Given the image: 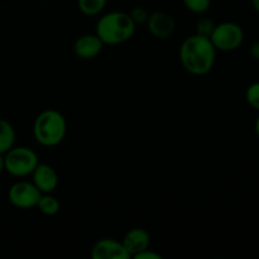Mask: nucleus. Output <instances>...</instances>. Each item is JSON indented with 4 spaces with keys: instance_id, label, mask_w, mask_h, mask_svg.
<instances>
[{
    "instance_id": "obj_1",
    "label": "nucleus",
    "mask_w": 259,
    "mask_h": 259,
    "mask_svg": "<svg viewBox=\"0 0 259 259\" xmlns=\"http://www.w3.org/2000/svg\"><path fill=\"white\" fill-rule=\"evenodd\" d=\"M217 50L210 38L192 34L182 42L180 47V61L187 72L195 76L206 75L212 70Z\"/></svg>"
},
{
    "instance_id": "obj_2",
    "label": "nucleus",
    "mask_w": 259,
    "mask_h": 259,
    "mask_svg": "<svg viewBox=\"0 0 259 259\" xmlns=\"http://www.w3.org/2000/svg\"><path fill=\"white\" fill-rule=\"evenodd\" d=\"M136 24L128 13L110 12L103 15L96 24V34L104 45H120L133 37Z\"/></svg>"
},
{
    "instance_id": "obj_3",
    "label": "nucleus",
    "mask_w": 259,
    "mask_h": 259,
    "mask_svg": "<svg viewBox=\"0 0 259 259\" xmlns=\"http://www.w3.org/2000/svg\"><path fill=\"white\" fill-rule=\"evenodd\" d=\"M67 133V123L60 111L47 109L35 118L33 136L37 143L43 147L58 146Z\"/></svg>"
},
{
    "instance_id": "obj_4",
    "label": "nucleus",
    "mask_w": 259,
    "mask_h": 259,
    "mask_svg": "<svg viewBox=\"0 0 259 259\" xmlns=\"http://www.w3.org/2000/svg\"><path fill=\"white\" fill-rule=\"evenodd\" d=\"M5 171L14 177H25L32 175L37 167L38 156L28 147H13L4 153Z\"/></svg>"
},
{
    "instance_id": "obj_5",
    "label": "nucleus",
    "mask_w": 259,
    "mask_h": 259,
    "mask_svg": "<svg viewBox=\"0 0 259 259\" xmlns=\"http://www.w3.org/2000/svg\"><path fill=\"white\" fill-rule=\"evenodd\" d=\"M243 39H244L243 29L237 23L232 22H224L215 25L210 35V40L214 45L215 50L223 52L237 50L243 43Z\"/></svg>"
},
{
    "instance_id": "obj_6",
    "label": "nucleus",
    "mask_w": 259,
    "mask_h": 259,
    "mask_svg": "<svg viewBox=\"0 0 259 259\" xmlns=\"http://www.w3.org/2000/svg\"><path fill=\"white\" fill-rule=\"evenodd\" d=\"M42 192L37 189L33 182L18 181L10 186L8 199L10 204L17 209L28 210L35 207Z\"/></svg>"
},
{
    "instance_id": "obj_7",
    "label": "nucleus",
    "mask_w": 259,
    "mask_h": 259,
    "mask_svg": "<svg viewBox=\"0 0 259 259\" xmlns=\"http://www.w3.org/2000/svg\"><path fill=\"white\" fill-rule=\"evenodd\" d=\"M147 25L151 34L158 39H166L171 37L176 28L174 17L166 12H154L149 14Z\"/></svg>"
},
{
    "instance_id": "obj_8",
    "label": "nucleus",
    "mask_w": 259,
    "mask_h": 259,
    "mask_svg": "<svg viewBox=\"0 0 259 259\" xmlns=\"http://www.w3.org/2000/svg\"><path fill=\"white\" fill-rule=\"evenodd\" d=\"M91 257L94 259H129L131 255L125 250L123 243L111 238H105L94 245Z\"/></svg>"
},
{
    "instance_id": "obj_9",
    "label": "nucleus",
    "mask_w": 259,
    "mask_h": 259,
    "mask_svg": "<svg viewBox=\"0 0 259 259\" xmlns=\"http://www.w3.org/2000/svg\"><path fill=\"white\" fill-rule=\"evenodd\" d=\"M33 184L42 194H51L58 186V175L52 166L47 163H38L32 172Z\"/></svg>"
},
{
    "instance_id": "obj_10",
    "label": "nucleus",
    "mask_w": 259,
    "mask_h": 259,
    "mask_svg": "<svg viewBox=\"0 0 259 259\" xmlns=\"http://www.w3.org/2000/svg\"><path fill=\"white\" fill-rule=\"evenodd\" d=\"M104 42L96 34H83L75 40L73 52L78 58L82 60H91L95 58L103 51Z\"/></svg>"
},
{
    "instance_id": "obj_11",
    "label": "nucleus",
    "mask_w": 259,
    "mask_h": 259,
    "mask_svg": "<svg viewBox=\"0 0 259 259\" xmlns=\"http://www.w3.org/2000/svg\"><path fill=\"white\" fill-rule=\"evenodd\" d=\"M123 245L131 258L137 255L138 253L143 252L144 249H148L151 244V235L146 229L142 228H134L129 230L123 238Z\"/></svg>"
},
{
    "instance_id": "obj_12",
    "label": "nucleus",
    "mask_w": 259,
    "mask_h": 259,
    "mask_svg": "<svg viewBox=\"0 0 259 259\" xmlns=\"http://www.w3.org/2000/svg\"><path fill=\"white\" fill-rule=\"evenodd\" d=\"M15 131L12 124L5 119L0 118V153H7L14 147Z\"/></svg>"
},
{
    "instance_id": "obj_13",
    "label": "nucleus",
    "mask_w": 259,
    "mask_h": 259,
    "mask_svg": "<svg viewBox=\"0 0 259 259\" xmlns=\"http://www.w3.org/2000/svg\"><path fill=\"white\" fill-rule=\"evenodd\" d=\"M42 214L48 215V217H53L57 214L61 209V204L55 196L51 194H42L40 195L39 200H38L37 206Z\"/></svg>"
},
{
    "instance_id": "obj_14",
    "label": "nucleus",
    "mask_w": 259,
    "mask_h": 259,
    "mask_svg": "<svg viewBox=\"0 0 259 259\" xmlns=\"http://www.w3.org/2000/svg\"><path fill=\"white\" fill-rule=\"evenodd\" d=\"M108 0H77L78 9L81 13L89 17H94V15L100 14L106 7Z\"/></svg>"
},
{
    "instance_id": "obj_15",
    "label": "nucleus",
    "mask_w": 259,
    "mask_h": 259,
    "mask_svg": "<svg viewBox=\"0 0 259 259\" xmlns=\"http://www.w3.org/2000/svg\"><path fill=\"white\" fill-rule=\"evenodd\" d=\"M184 4L190 12L201 14V13L209 10L210 5H211V0H184Z\"/></svg>"
},
{
    "instance_id": "obj_16",
    "label": "nucleus",
    "mask_w": 259,
    "mask_h": 259,
    "mask_svg": "<svg viewBox=\"0 0 259 259\" xmlns=\"http://www.w3.org/2000/svg\"><path fill=\"white\" fill-rule=\"evenodd\" d=\"M214 28H215V24L211 19H209V18H202V19H200L199 22L196 23L195 33L199 35H202V37L210 38Z\"/></svg>"
},
{
    "instance_id": "obj_17",
    "label": "nucleus",
    "mask_w": 259,
    "mask_h": 259,
    "mask_svg": "<svg viewBox=\"0 0 259 259\" xmlns=\"http://www.w3.org/2000/svg\"><path fill=\"white\" fill-rule=\"evenodd\" d=\"M245 98H247L248 104H249L252 108L259 110V82L252 83V85L248 88Z\"/></svg>"
},
{
    "instance_id": "obj_18",
    "label": "nucleus",
    "mask_w": 259,
    "mask_h": 259,
    "mask_svg": "<svg viewBox=\"0 0 259 259\" xmlns=\"http://www.w3.org/2000/svg\"><path fill=\"white\" fill-rule=\"evenodd\" d=\"M128 14H129V17L132 18V20H133L134 24L136 25L137 24H144V23H147V20H148V18H149L148 12H147V10L142 7L133 8V9H132Z\"/></svg>"
},
{
    "instance_id": "obj_19",
    "label": "nucleus",
    "mask_w": 259,
    "mask_h": 259,
    "mask_svg": "<svg viewBox=\"0 0 259 259\" xmlns=\"http://www.w3.org/2000/svg\"><path fill=\"white\" fill-rule=\"evenodd\" d=\"M134 259H162V255L158 254L156 252H152L149 249H144L143 252L138 253L137 255H134Z\"/></svg>"
},
{
    "instance_id": "obj_20",
    "label": "nucleus",
    "mask_w": 259,
    "mask_h": 259,
    "mask_svg": "<svg viewBox=\"0 0 259 259\" xmlns=\"http://www.w3.org/2000/svg\"><path fill=\"white\" fill-rule=\"evenodd\" d=\"M250 56L255 60H259V42H255L254 45H252L250 47Z\"/></svg>"
},
{
    "instance_id": "obj_21",
    "label": "nucleus",
    "mask_w": 259,
    "mask_h": 259,
    "mask_svg": "<svg viewBox=\"0 0 259 259\" xmlns=\"http://www.w3.org/2000/svg\"><path fill=\"white\" fill-rule=\"evenodd\" d=\"M5 171V161H4V154L0 153V175Z\"/></svg>"
},
{
    "instance_id": "obj_22",
    "label": "nucleus",
    "mask_w": 259,
    "mask_h": 259,
    "mask_svg": "<svg viewBox=\"0 0 259 259\" xmlns=\"http://www.w3.org/2000/svg\"><path fill=\"white\" fill-rule=\"evenodd\" d=\"M252 4H253V8H254V9L259 13V0H252Z\"/></svg>"
},
{
    "instance_id": "obj_23",
    "label": "nucleus",
    "mask_w": 259,
    "mask_h": 259,
    "mask_svg": "<svg viewBox=\"0 0 259 259\" xmlns=\"http://www.w3.org/2000/svg\"><path fill=\"white\" fill-rule=\"evenodd\" d=\"M255 133H257V136L259 137V116H258L257 121H255Z\"/></svg>"
}]
</instances>
